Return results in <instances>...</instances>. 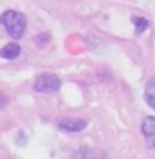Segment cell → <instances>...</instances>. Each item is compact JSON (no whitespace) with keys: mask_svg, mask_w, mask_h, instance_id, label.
<instances>
[{"mask_svg":"<svg viewBox=\"0 0 155 159\" xmlns=\"http://www.w3.org/2000/svg\"><path fill=\"white\" fill-rule=\"evenodd\" d=\"M0 23L5 27L7 33L13 40L22 38L25 33V28H27V18H25L23 13L17 12V10H7V12H3L2 17H0Z\"/></svg>","mask_w":155,"mask_h":159,"instance_id":"obj_1","label":"cell"},{"mask_svg":"<svg viewBox=\"0 0 155 159\" xmlns=\"http://www.w3.org/2000/svg\"><path fill=\"white\" fill-rule=\"evenodd\" d=\"M61 88V80L53 73H41L38 75L33 83V89L37 93H54Z\"/></svg>","mask_w":155,"mask_h":159,"instance_id":"obj_2","label":"cell"},{"mask_svg":"<svg viewBox=\"0 0 155 159\" xmlns=\"http://www.w3.org/2000/svg\"><path fill=\"white\" fill-rule=\"evenodd\" d=\"M140 131H142L144 138H145V141H147V146L155 148V118L153 116L144 118Z\"/></svg>","mask_w":155,"mask_h":159,"instance_id":"obj_3","label":"cell"},{"mask_svg":"<svg viewBox=\"0 0 155 159\" xmlns=\"http://www.w3.org/2000/svg\"><path fill=\"white\" fill-rule=\"evenodd\" d=\"M58 126L64 129L68 133H78V131H83L84 128L88 126V123L84 119H74V118H64V119H59Z\"/></svg>","mask_w":155,"mask_h":159,"instance_id":"obj_4","label":"cell"},{"mask_svg":"<svg viewBox=\"0 0 155 159\" xmlns=\"http://www.w3.org/2000/svg\"><path fill=\"white\" fill-rule=\"evenodd\" d=\"M20 53H22V48H20V45L17 42H10L0 50V57L5 60H15L20 57Z\"/></svg>","mask_w":155,"mask_h":159,"instance_id":"obj_5","label":"cell"},{"mask_svg":"<svg viewBox=\"0 0 155 159\" xmlns=\"http://www.w3.org/2000/svg\"><path fill=\"white\" fill-rule=\"evenodd\" d=\"M144 99L145 103L155 109V76H152L149 81L145 83V89H144Z\"/></svg>","mask_w":155,"mask_h":159,"instance_id":"obj_6","label":"cell"},{"mask_svg":"<svg viewBox=\"0 0 155 159\" xmlns=\"http://www.w3.org/2000/svg\"><path fill=\"white\" fill-rule=\"evenodd\" d=\"M132 23L136 25V33H137V35L144 33L149 27H150L149 20H147V18H144V17H132Z\"/></svg>","mask_w":155,"mask_h":159,"instance_id":"obj_7","label":"cell"},{"mask_svg":"<svg viewBox=\"0 0 155 159\" xmlns=\"http://www.w3.org/2000/svg\"><path fill=\"white\" fill-rule=\"evenodd\" d=\"M50 35L48 33H43V35H38L37 38H35V42H37V45H40V47H45V45L48 43V40H45V38H48Z\"/></svg>","mask_w":155,"mask_h":159,"instance_id":"obj_8","label":"cell"}]
</instances>
